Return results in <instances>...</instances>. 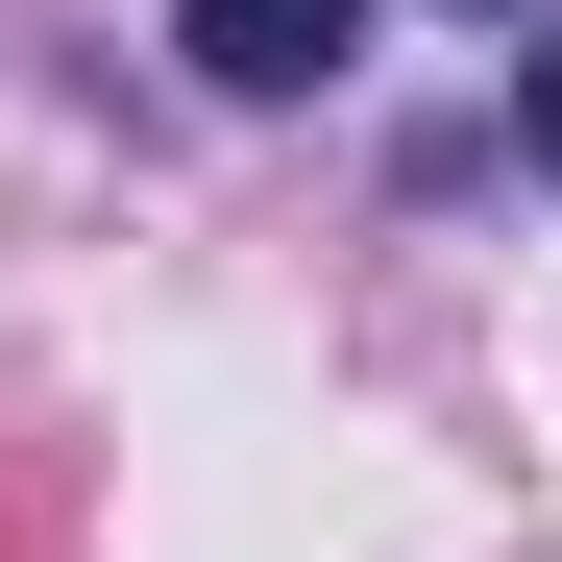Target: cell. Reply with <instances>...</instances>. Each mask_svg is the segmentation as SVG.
Listing matches in <instances>:
<instances>
[{
	"mask_svg": "<svg viewBox=\"0 0 562 562\" xmlns=\"http://www.w3.org/2000/svg\"><path fill=\"white\" fill-rule=\"evenodd\" d=\"M171 49H196L221 99H318V74L367 49V0H171Z\"/></svg>",
	"mask_w": 562,
	"mask_h": 562,
	"instance_id": "1",
	"label": "cell"
},
{
	"mask_svg": "<svg viewBox=\"0 0 562 562\" xmlns=\"http://www.w3.org/2000/svg\"><path fill=\"white\" fill-rule=\"evenodd\" d=\"M514 147H538V171H562V25H538V49H514Z\"/></svg>",
	"mask_w": 562,
	"mask_h": 562,
	"instance_id": "2",
	"label": "cell"
},
{
	"mask_svg": "<svg viewBox=\"0 0 562 562\" xmlns=\"http://www.w3.org/2000/svg\"><path fill=\"white\" fill-rule=\"evenodd\" d=\"M464 25H514V0H464Z\"/></svg>",
	"mask_w": 562,
	"mask_h": 562,
	"instance_id": "3",
	"label": "cell"
}]
</instances>
